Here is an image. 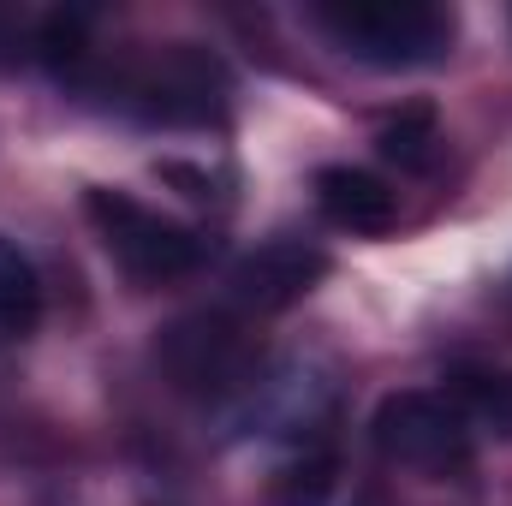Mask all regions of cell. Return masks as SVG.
Instances as JSON below:
<instances>
[{
	"mask_svg": "<svg viewBox=\"0 0 512 506\" xmlns=\"http://www.w3.org/2000/svg\"><path fill=\"white\" fill-rule=\"evenodd\" d=\"M328 489H334V459H328V453H304L298 465L280 471L274 501L280 506H322L328 501Z\"/></svg>",
	"mask_w": 512,
	"mask_h": 506,
	"instance_id": "cell-9",
	"label": "cell"
},
{
	"mask_svg": "<svg viewBox=\"0 0 512 506\" xmlns=\"http://www.w3.org/2000/svg\"><path fill=\"white\" fill-rule=\"evenodd\" d=\"M316 203H322V215L334 227H346L358 239H376V233H387L399 221L393 191L376 173H364V167H322L316 173Z\"/></svg>",
	"mask_w": 512,
	"mask_h": 506,
	"instance_id": "cell-6",
	"label": "cell"
},
{
	"mask_svg": "<svg viewBox=\"0 0 512 506\" xmlns=\"http://www.w3.org/2000/svg\"><path fill=\"white\" fill-rule=\"evenodd\" d=\"M322 268H328L322 251H310L298 239H268L262 251H251L233 268V298L245 310H262V316L268 310H286V304H298L322 280Z\"/></svg>",
	"mask_w": 512,
	"mask_h": 506,
	"instance_id": "cell-5",
	"label": "cell"
},
{
	"mask_svg": "<svg viewBox=\"0 0 512 506\" xmlns=\"http://www.w3.org/2000/svg\"><path fill=\"white\" fill-rule=\"evenodd\" d=\"M453 405L465 423L512 435V370H459L453 376Z\"/></svg>",
	"mask_w": 512,
	"mask_h": 506,
	"instance_id": "cell-8",
	"label": "cell"
},
{
	"mask_svg": "<svg viewBox=\"0 0 512 506\" xmlns=\"http://www.w3.org/2000/svg\"><path fill=\"white\" fill-rule=\"evenodd\" d=\"M310 24L352 60L364 66H429L453 48V18L441 6L417 0H352V6H322Z\"/></svg>",
	"mask_w": 512,
	"mask_h": 506,
	"instance_id": "cell-1",
	"label": "cell"
},
{
	"mask_svg": "<svg viewBox=\"0 0 512 506\" xmlns=\"http://www.w3.org/2000/svg\"><path fill=\"white\" fill-rule=\"evenodd\" d=\"M429 143H435L429 114H405V120H393V126L382 131V149L393 161H405V167H423V161H429Z\"/></svg>",
	"mask_w": 512,
	"mask_h": 506,
	"instance_id": "cell-10",
	"label": "cell"
},
{
	"mask_svg": "<svg viewBox=\"0 0 512 506\" xmlns=\"http://www.w3.org/2000/svg\"><path fill=\"white\" fill-rule=\"evenodd\" d=\"M161 364L173 370L179 387H191V393H221V387H239V376L251 370V346L221 316H197V322L167 328Z\"/></svg>",
	"mask_w": 512,
	"mask_h": 506,
	"instance_id": "cell-4",
	"label": "cell"
},
{
	"mask_svg": "<svg viewBox=\"0 0 512 506\" xmlns=\"http://www.w3.org/2000/svg\"><path fill=\"white\" fill-rule=\"evenodd\" d=\"M370 429L393 465L435 471V477L471 465V423L459 417L447 393H387Z\"/></svg>",
	"mask_w": 512,
	"mask_h": 506,
	"instance_id": "cell-3",
	"label": "cell"
},
{
	"mask_svg": "<svg viewBox=\"0 0 512 506\" xmlns=\"http://www.w3.org/2000/svg\"><path fill=\"white\" fill-rule=\"evenodd\" d=\"M42 322V280L30 268V256L12 239H0V346L24 340Z\"/></svg>",
	"mask_w": 512,
	"mask_h": 506,
	"instance_id": "cell-7",
	"label": "cell"
},
{
	"mask_svg": "<svg viewBox=\"0 0 512 506\" xmlns=\"http://www.w3.org/2000/svg\"><path fill=\"white\" fill-rule=\"evenodd\" d=\"M84 209H90V221H96V233H102L108 256L126 268L131 280H143V286H161V280L197 274L203 256H209V245H203L191 227H179V221L143 209V203L126 197V191H102V185H96V191L84 197Z\"/></svg>",
	"mask_w": 512,
	"mask_h": 506,
	"instance_id": "cell-2",
	"label": "cell"
}]
</instances>
